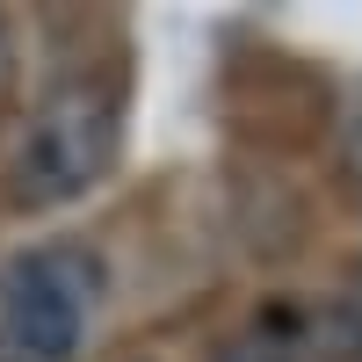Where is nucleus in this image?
<instances>
[{
  "instance_id": "obj_1",
  "label": "nucleus",
  "mask_w": 362,
  "mask_h": 362,
  "mask_svg": "<svg viewBox=\"0 0 362 362\" xmlns=\"http://www.w3.org/2000/svg\"><path fill=\"white\" fill-rule=\"evenodd\" d=\"M124 160V80L116 73H58L37 102L22 109L8 138V181L15 210H66L95 196Z\"/></svg>"
},
{
  "instance_id": "obj_2",
  "label": "nucleus",
  "mask_w": 362,
  "mask_h": 362,
  "mask_svg": "<svg viewBox=\"0 0 362 362\" xmlns=\"http://www.w3.org/2000/svg\"><path fill=\"white\" fill-rule=\"evenodd\" d=\"M109 319V261L95 239L51 232L0 254V362H87Z\"/></svg>"
},
{
  "instance_id": "obj_3",
  "label": "nucleus",
  "mask_w": 362,
  "mask_h": 362,
  "mask_svg": "<svg viewBox=\"0 0 362 362\" xmlns=\"http://www.w3.org/2000/svg\"><path fill=\"white\" fill-rule=\"evenodd\" d=\"M210 362H312V355H305V334H297L290 312H254L210 348Z\"/></svg>"
},
{
  "instance_id": "obj_4",
  "label": "nucleus",
  "mask_w": 362,
  "mask_h": 362,
  "mask_svg": "<svg viewBox=\"0 0 362 362\" xmlns=\"http://www.w3.org/2000/svg\"><path fill=\"white\" fill-rule=\"evenodd\" d=\"M8 102H15V22L0 8V116H8Z\"/></svg>"
}]
</instances>
